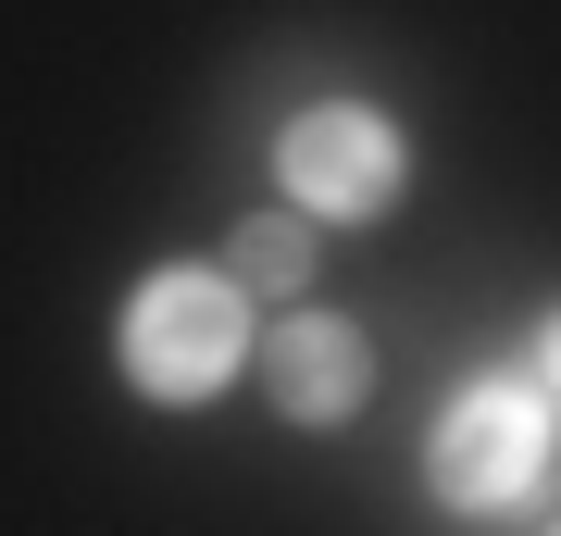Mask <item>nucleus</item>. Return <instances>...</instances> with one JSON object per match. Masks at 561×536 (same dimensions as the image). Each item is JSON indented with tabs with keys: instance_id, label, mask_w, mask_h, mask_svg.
<instances>
[{
	"instance_id": "f257e3e1",
	"label": "nucleus",
	"mask_w": 561,
	"mask_h": 536,
	"mask_svg": "<svg viewBox=\"0 0 561 536\" xmlns=\"http://www.w3.org/2000/svg\"><path fill=\"white\" fill-rule=\"evenodd\" d=\"M238 362H250L238 275H150L138 299H125V375H138L150 399H213Z\"/></svg>"
},
{
	"instance_id": "f03ea898",
	"label": "nucleus",
	"mask_w": 561,
	"mask_h": 536,
	"mask_svg": "<svg viewBox=\"0 0 561 536\" xmlns=\"http://www.w3.org/2000/svg\"><path fill=\"white\" fill-rule=\"evenodd\" d=\"M537 475H549L537 387H461L437 412V499H449V512H524Z\"/></svg>"
},
{
	"instance_id": "7ed1b4c3",
	"label": "nucleus",
	"mask_w": 561,
	"mask_h": 536,
	"mask_svg": "<svg viewBox=\"0 0 561 536\" xmlns=\"http://www.w3.org/2000/svg\"><path fill=\"white\" fill-rule=\"evenodd\" d=\"M275 175H287L300 213L362 225V213L400 199V138H387V113H362V100H312V113L275 138Z\"/></svg>"
},
{
	"instance_id": "20e7f679",
	"label": "nucleus",
	"mask_w": 561,
	"mask_h": 536,
	"mask_svg": "<svg viewBox=\"0 0 561 536\" xmlns=\"http://www.w3.org/2000/svg\"><path fill=\"white\" fill-rule=\"evenodd\" d=\"M262 387H275L287 424H337V412H362V387H375V350H362V324H337V312H287L275 350H262Z\"/></svg>"
},
{
	"instance_id": "39448f33",
	"label": "nucleus",
	"mask_w": 561,
	"mask_h": 536,
	"mask_svg": "<svg viewBox=\"0 0 561 536\" xmlns=\"http://www.w3.org/2000/svg\"><path fill=\"white\" fill-rule=\"evenodd\" d=\"M312 275V238H300V225H287V213H262V225H238V287H300Z\"/></svg>"
},
{
	"instance_id": "423d86ee",
	"label": "nucleus",
	"mask_w": 561,
	"mask_h": 536,
	"mask_svg": "<svg viewBox=\"0 0 561 536\" xmlns=\"http://www.w3.org/2000/svg\"><path fill=\"white\" fill-rule=\"evenodd\" d=\"M537 375H549V387H561V324H549V350H537Z\"/></svg>"
}]
</instances>
